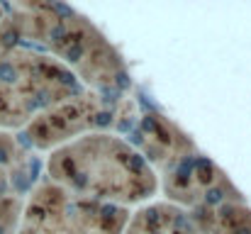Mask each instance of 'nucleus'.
<instances>
[{"label": "nucleus", "instance_id": "f257e3e1", "mask_svg": "<svg viewBox=\"0 0 251 234\" xmlns=\"http://www.w3.org/2000/svg\"><path fill=\"white\" fill-rule=\"evenodd\" d=\"M25 44L64 64L85 90L120 98L132 90V76L120 49L83 12L61 2L5 5L0 49Z\"/></svg>", "mask_w": 251, "mask_h": 234}, {"label": "nucleus", "instance_id": "f03ea898", "mask_svg": "<svg viewBox=\"0 0 251 234\" xmlns=\"http://www.w3.org/2000/svg\"><path fill=\"white\" fill-rule=\"evenodd\" d=\"M44 178L78 198L122 210H134L159 195L154 168L115 132H90L49 152Z\"/></svg>", "mask_w": 251, "mask_h": 234}, {"label": "nucleus", "instance_id": "7ed1b4c3", "mask_svg": "<svg viewBox=\"0 0 251 234\" xmlns=\"http://www.w3.org/2000/svg\"><path fill=\"white\" fill-rule=\"evenodd\" d=\"M85 88L49 54L10 44L0 49V132L20 134L32 120Z\"/></svg>", "mask_w": 251, "mask_h": 234}, {"label": "nucleus", "instance_id": "20e7f679", "mask_svg": "<svg viewBox=\"0 0 251 234\" xmlns=\"http://www.w3.org/2000/svg\"><path fill=\"white\" fill-rule=\"evenodd\" d=\"M129 212L78 198L42 178L22 205L15 234H122Z\"/></svg>", "mask_w": 251, "mask_h": 234}, {"label": "nucleus", "instance_id": "39448f33", "mask_svg": "<svg viewBox=\"0 0 251 234\" xmlns=\"http://www.w3.org/2000/svg\"><path fill=\"white\" fill-rule=\"evenodd\" d=\"M127 95L110 98L83 90L32 120L17 139L34 154H49L90 132H117Z\"/></svg>", "mask_w": 251, "mask_h": 234}, {"label": "nucleus", "instance_id": "423d86ee", "mask_svg": "<svg viewBox=\"0 0 251 234\" xmlns=\"http://www.w3.org/2000/svg\"><path fill=\"white\" fill-rule=\"evenodd\" d=\"M156 178L159 193L166 195V203L183 208L185 212L222 205L229 200H247L232 183V178L202 152L180 158Z\"/></svg>", "mask_w": 251, "mask_h": 234}, {"label": "nucleus", "instance_id": "0eeeda50", "mask_svg": "<svg viewBox=\"0 0 251 234\" xmlns=\"http://www.w3.org/2000/svg\"><path fill=\"white\" fill-rule=\"evenodd\" d=\"M39 154L29 152L17 134L0 132V193L27 200V195L44 178Z\"/></svg>", "mask_w": 251, "mask_h": 234}, {"label": "nucleus", "instance_id": "6e6552de", "mask_svg": "<svg viewBox=\"0 0 251 234\" xmlns=\"http://www.w3.org/2000/svg\"><path fill=\"white\" fill-rule=\"evenodd\" d=\"M122 234H198L190 215L166 200L139 205L129 212Z\"/></svg>", "mask_w": 251, "mask_h": 234}, {"label": "nucleus", "instance_id": "1a4fd4ad", "mask_svg": "<svg viewBox=\"0 0 251 234\" xmlns=\"http://www.w3.org/2000/svg\"><path fill=\"white\" fill-rule=\"evenodd\" d=\"M188 215L198 234H251V208L247 200H229Z\"/></svg>", "mask_w": 251, "mask_h": 234}, {"label": "nucleus", "instance_id": "9d476101", "mask_svg": "<svg viewBox=\"0 0 251 234\" xmlns=\"http://www.w3.org/2000/svg\"><path fill=\"white\" fill-rule=\"evenodd\" d=\"M22 205H25L22 198L0 193V234H15L22 215Z\"/></svg>", "mask_w": 251, "mask_h": 234}]
</instances>
